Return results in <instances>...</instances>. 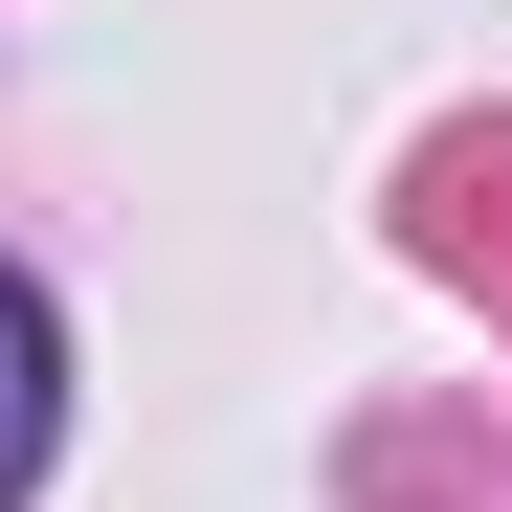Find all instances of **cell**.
<instances>
[{"mask_svg": "<svg viewBox=\"0 0 512 512\" xmlns=\"http://www.w3.org/2000/svg\"><path fill=\"white\" fill-rule=\"evenodd\" d=\"M45 446H67V334H45V290L0 268V512L45 490Z\"/></svg>", "mask_w": 512, "mask_h": 512, "instance_id": "6da1fadb", "label": "cell"}]
</instances>
